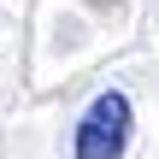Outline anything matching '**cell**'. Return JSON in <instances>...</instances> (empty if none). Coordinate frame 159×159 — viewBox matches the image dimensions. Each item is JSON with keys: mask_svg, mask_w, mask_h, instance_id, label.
I'll list each match as a JSON object with an SVG mask.
<instances>
[{"mask_svg": "<svg viewBox=\"0 0 159 159\" xmlns=\"http://www.w3.org/2000/svg\"><path fill=\"white\" fill-rule=\"evenodd\" d=\"M130 136H136V106L124 89H100L89 100V112L77 118V136H71V159H124L130 153Z\"/></svg>", "mask_w": 159, "mask_h": 159, "instance_id": "cell-1", "label": "cell"}]
</instances>
